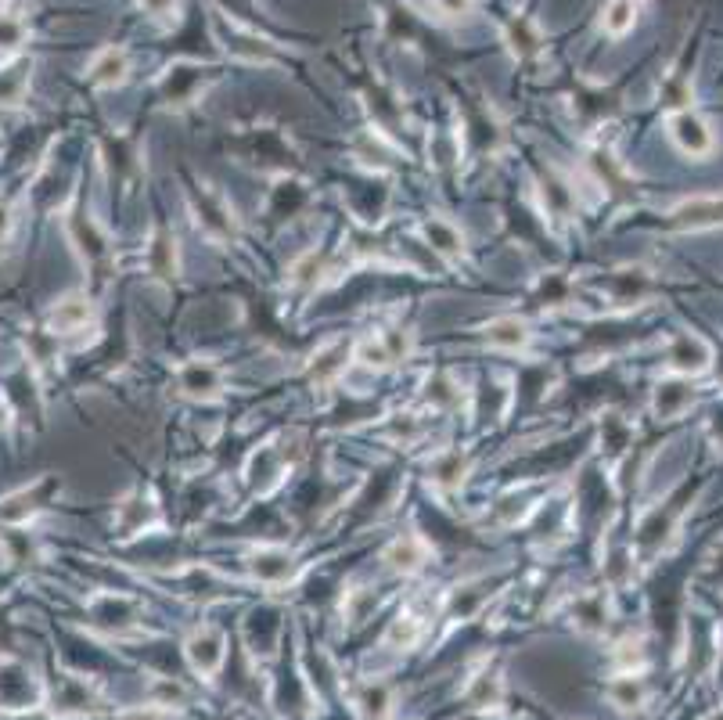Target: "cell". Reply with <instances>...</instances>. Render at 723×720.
<instances>
[{
  "label": "cell",
  "mask_w": 723,
  "mask_h": 720,
  "mask_svg": "<svg viewBox=\"0 0 723 720\" xmlns=\"http://www.w3.org/2000/svg\"><path fill=\"white\" fill-rule=\"evenodd\" d=\"M411 350H414L411 332H403V328H382V332L367 335L357 350H353V357H357L360 364H367V368L385 371L411 357Z\"/></svg>",
  "instance_id": "cell-1"
},
{
  "label": "cell",
  "mask_w": 723,
  "mask_h": 720,
  "mask_svg": "<svg viewBox=\"0 0 723 720\" xmlns=\"http://www.w3.org/2000/svg\"><path fill=\"white\" fill-rule=\"evenodd\" d=\"M666 134H670V141L677 144V152L691 155V159H706V155H713V148H716V137H713V130H709V123L698 116V112H691V108L670 112V119H666Z\"/></svg>",
  "instance_id": "cell-2"
},
{
  "label": "cell",
  "mask_w": 723,
  "mask_h": 720,
  "mask_svg": "<svg viewBox=\"0 0 723 720\" xmlns=\"http://www.w3.org/2000/svg\"><path fill=\"white\" fill-rule=\"evenodd\" d=\"M709 364H713V346L695 332H680L677 339L666 346V368H670L673 375H684V378L702 375V371H709Z\"/></svg>",
  "instance_id": "cell-3"
},
{
  "label": "cell",
  "mask_w": 723,
  "mask_h": 720,
  "mask_svg": "<svg viewBox=\"0 0 723 720\" xmlns=\"http://www.w3.org/2000/svg\"><path fill=\"white\" fill-rule=\"evenodd\" d=\"M670 224L680 231H709L723 227V195H695L670 209Z\"/></svg>",
  "instance_id": "cell-4"
},
{
  "label": "cell",
  "mask_w": 723,
  "mask_h": 720,
  "mask_svg": "<svg viewBox=\"0 0 723 720\" xmlns=\"http://www.w3.org/2000/svg\"><path fill=\"white\" fill-rule=\"evenodd\" d=\"M184 656H188L195 674L213 677L227 659V638L216 627H198L188 638V645H184Z\"/></svg>",
  "instance_id": "cell-5"
},
{
  "label": "cell",
  "mask_w": 723,
  "mask_h": 720,
  "mask_svg": "<svg viewBox=\"0 0 723 720\" xmlns=\"http://www.w3.org/2000/svg\"><path fill=\"white\" fill-rule=\"evenodd\" d=\"M180 389L195 400H213L220 389H224V371L216 368L213 360H188L184 368L177 371Z\"/></svg>",
  "instance_id": "cell-6"
},
{
  "label": "cell",
  "mask_w": 723,
  "mask_h": 720,
  "mask_svg": "<svg viewBox=\"0 0 723 720\" xmlns=\"http://www.w3.org/2000/svg\"><path fill=\"white\" fill-rule=\"evenodd\" d=\"M382 558L393 573H418V569L429 562V544L421 537H414V533H403V537H396L393 544L385 548Z\"/></svg>",
  "instance_id": "cell-7"
},
{
  "label": "cell",
  "mask_w": 723,
  "mask_h": 720,
  "mask_svg": "<svg viewBox=\"0 0 723 720\" xmlns=\"http://www.w3.org/2000/svg\"><path fill=\"white\" fill-rule=\"evenodd\" d=\"M126 76H130V54L123 51V47H105V51L90 62V83L94 87H123Z\"/></svg>",
  "instance_id": "cell-8"
},
{
  "label": "cell",
  "mask_w": 723,
  "mask_h": 720,
  "mask_svg": "<svg viewBox=\"0 0 723 720\" xmlns=\"http://www.w3.org/2000/svg\"><path fill=\"white\" fill-rule=\"evenodd\" d=\"M90 317H94V306H90L87 296H65L62 303L51 310V328L54 332H80V328H87Z\"/></svg>",
  "instance_id": "cell-9"
},
{
  "label": "cell",
  "mask_w": 723,
  "mask_h": 720,
  "mask_svg": "<svg viewBox=\"0 0 723 720\" xmlns=\"http://www.w3.org/2000/svg\"><path fill=\"white\" fill-rule=\"evenodd\" d=\"M486 342H490L493 350H522L529 342V328L526 321H518V317H497L482 328Z\"/></svg>",
  "instance_id": "cell-10"
},
{
  "label": "cell",
  "mask_w": 723,
  "mask_h": 720,
  "mask_svg": "<svg viewBox=\"0 0 723 720\" xmlns=\"http://www.w3.org/2000/svg\"><path fill=\"white\" fill-rule=\"evenodd\" d=\"M349 357H353V350H349L346 342H335V346H328V350H321L317 357H313L310 378L317 382V386H328V382H335V378L346 371Z\"/></svg>",
  "instance_id": "cell-11"
},
{
  "label": "cell",
  "mask_w": 723,
  "mask_h": 720,
  "mask_svg": "<svg viewBox=\"0 0 723 720\" xmlns=\"http://www.w3.org/2000/svg\"><path fill=\"white\" fill-rule=\"evenodd\" d=\"M148 267H152L155 278H177V238L166 227L155 231L152 249H148Z\"/></svg>",
  "instance_id": "cell-12"
},
{
  "label": "cell",
  "mask_w": 723,
  "mask_h": 720,
  "mask_svg": "<svg viewBox=\"0 0 723 720\" xmlns=\"http://www.w3.org/2000/svg\"><path fill=\"white\" fill-rule=\"evenodd\" d=\"M425 238H429V245L439 252V256H447V260H457L461 252H465V238H461V231H457L450 220H443V216H432L429 224H425Z\"/></svg>",
  "instance_id": "cell-13"
},
{
  "label": "cell",
  "mask_w": 723,
  "mask_h": 720,
  "mask_svg": "<svg viewBox=\"0 0 723 720\" xmlns=\"http://www.w3.org/2000/svg\"><path fill=\"white\" fill-rule=\"evenodd\" d=\"M252 573L263 584H277V580H285L292 573V555L285 548H259L252 555Z\"/></svg>",
  "instance_id": "cell-14"
},
{
  "label": "cell",
  "mask_w": 723,
  "mask_h": 720,
  "mask_svg": "<svg viewBox=\"0 0 723 720\" xmlns=\"http://www.w3.org/2000/svg\"><path fill=\"white\" fill-rule=\"evenodd\" d=\"M691 400H695V393H691L688 382H662L655 389V414L659 418H677V414L688 411Z\"/></svg>",
  "instance_id": "cell-15"
},
{
  "label": "cell",
  "mask_w": 723,
  "mask_h": 720,
  "mask_svg": "<svg viewBox=\"0 0 723 720\" xmlns=\"http://www.w3.org/2000/svg\"><path fill=\"white\" fill-rule=\"evenodd\" d=\"M198 224L206 227L209 234H231L234 231L231 209H227L213 191H202V202H198Z\"/></svg>",
  "instance_id": "cell-16"
},
{
  "label": "cell",
  "mask_w": 723,
  "mask_h": 720,
  "mask_svg": "<svg viewBox=\"0 0 723 720\" xmlns=\"http://www.w3.org/2000/svg\"><path fill=\"white\" fill-rule=\"evenodd\" d=\"M644 681L637 674H619L616 681L608 684V702L619 710H641L644 706Z\"/></svg>",
  "instance_id": "cell-17"
},
{
  "label": "cell",
  "mask_w": 723,
  "mask_h": 720,
  "mask_svg": "<svg viewBox=\"0 0 723 720\" xmlns=\"http://www.w3.org/2000/svg\"><path fill=\"white\" fill-rule=\"evenodd\" d=\"M421 634H425V616L418 609H403L393 620V627H389V634H385V641L396 648H411L418 645Z\"/></svg>",
  "instance_id": "cell-18"
},
{
  "label": "cell",
  "mask_w": 723,
  "mask_h": 720,
  "mask_svg": "<svg viewBox=\"0 0 723 720\" xmlns=\"http://www.w3.org/2000/svg\"><path fill=\"white\" fill-rule=\"evenodd\" d=\"M637 22V4L634 0H608L605 18H601V26H605L608 36H626L634 29Z\"/></svg>",
  "instance_id": "cell-19"
},
{
  "label": "cell",
  "mask_w": 723,
  "mask_h": 720,
  "mask_svg": "<svg viewBox=\"0 0 723 720\" xmlns=\"http://www.w3.org/2000/svg\"><path fill=\"white\" fill-rule=\"evenodd\" d=\"M508 44L518 58H526V54H533L536 47H540V33H536V26L529 18H515L508 26Z\"/></svg>",
  "instance_id": "cell-20"
},
{
  "label": "cell",
  "mask_w": 723,
  "mask_h": 720,
  "mask_svg": "<svg viewBox=\"0 0 723 720\" xmlns=\"http://www.w3.org/2000/svg\"><path fill=\"white\" fill-rule=\"evenodd\" d=\"M357 706H360V713H364L367 720H382L385 713H389V688H385L382 681L364 684V692H360Z\"/></svg>",
  "instance_id": "cell-21"
},
{
  "label": "cell",
  "mask_w": 723,
  "mask_h": 720,
  "mask_svg": "<svg viewBox=\"0 0 723 720\" xmlns=\"http://www.w3.org/2000/svg\"><path fill=\"white\" fill-rule=\"evenodd\" d=\"M500 692H504V684H500L497 674H479L472 688H468V702L472 706H497Z\"/></svg>",
  "instance_id": "cell-22"
},
{
  "label": "cell",
  "mask_w": 723,
  "mask_h": 720,
  "mask_svg": "<svg viewBox=\"0 0 723 720\" xmlns=\"http://www.w3.org/2000/svg\"><path fill=\"white\" fill-rule=\"evenodd\" d=\"M436 479L443 486H457L465 479V458L461 454H447V458L436 461Z\"/></svg>",
  "instance_id": "cell-23"
},
{
  "label": "cell",
  "mask_w": 723,
  "mask_h": 720,
  "mask_svg": "<svg viewBox=\"0 0 723 720\" xmlns=\"http://www.w3.org/2000/svg\"><path fill=\"white\" fill-rule=\"evenodd\" d=\"M116 720H173L170 717V710L166 706H137V710H126V713H119Z\"/></svg>",
  "instance_id": "cell-24"
},
{
  "label": "cell",
  "mask_w": 723,
  "mask_h": 720,
  "mask_svg": "<svg viewBox=\"0 0 723 720\" xmlns=\"http://www.w3.org/2000/svg\"><path fill=\"white\" fill-rule=\"evenodd\" d=\"M439 11H447V15H465L472 8V0H436Z\"/></svg>",
  "instance_id": "cell-25"
},
{
  "label": "cell",
  "mask_w": 723,
  "mask_h": 720,
  "mask_svg": "<svg viewBox=\"0 0 723 720\" xmlns=\"http://www.w3.org/2000/svg\"><path fill=\"white\" fill-rule=\"evenodd\" d=\"M141 4L152 11V15H166V11L173 8V0H141Z\"/></svg>",
  "instance_id": "cell-26"
},
{
  "label": "cell",
  "mask_w": 723,
  "mask_h": 720,
  "mask_svg": "<svg viewBox=\"0 0 723 720\" xmlns=\"http://www.w3.org/2000/svg\"><path fill=\"white\" fill-rule=\"evenodd\" d=\"M8 227H11V206L8 202H0V238L8 234Z\"/></svg>",
  "instance_id": "cell-27"
}]
</instances>
